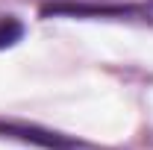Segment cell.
I'll use <instances>...</instances> for the list:
<instances>
[{"label": "cell", "mask_w": 153, "mask_h": 150, "mask_svg": "<svg viewBox=\"0 0 153 150\" xmlns=\"http://www.w3.org/2000/svg\"><path fill=\"white\" fill-rule=\"evenodd\" d=\"M0 132L3 135H12V138H21V141H36L47 150H76L79 144L59 135V132H47V130H36V127H24V124H0Z\"/></svg>", "instance_id": "obj_1"}, {"label": "cell", "mask_w": 153, "mask_h": 150, "mask_svg": "<svg viewBox=\"0 0 153 150\" xmlns=\"http://www.w3.org/2000/svg\"><path fill=\"white\" fill-rule=\"evenodd\" d=\"M21 38H24V24L15 15H0V50L18 44Z\"/></svg>", "instance_id": "obj_2"}, {"label": "cell", "mask_w": 153, "mask_h": 150, "mask_svg": "<svg viewBox=\"0 0 153 150\" xmlns=\"http://www.w3.org/2000/svg\"><path fill=\"white\" fill-rule=\"evenodd\" d=\"M44 12H97V9H79V6H47ZM100 12H112V15H133V12H141V9H100Z\"/></svg>", "instance_id": "obj_3"}]
</instances>
